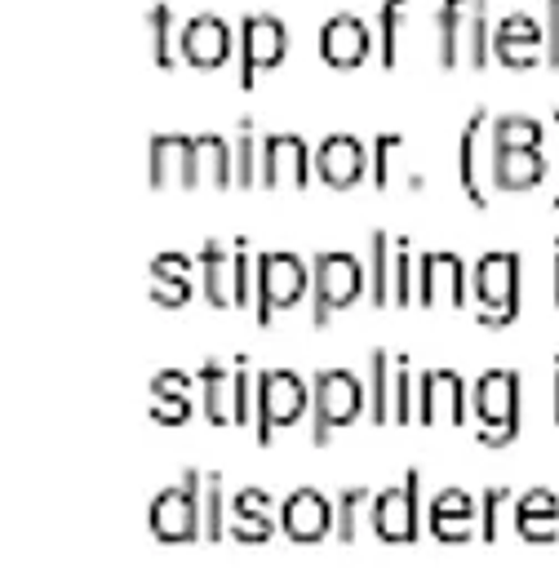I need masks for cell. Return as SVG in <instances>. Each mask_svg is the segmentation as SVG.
I'll return each instance as SVG.
<instances>
[{"mask_svg":"<svg viewBox=\"0 0 559 568\" xmlns=\"http://www.w3.org/2000/svg\"><path fill=\"white\" fill-rule=\"evenodd\" d=\"M435 62H439V71H484L492 62L488 0H439V9H435Z\"/></svg>","mask_w":559,"mask_h":568,"instance_id":"cell-1","label":"cell"},{"mask_svg":"<svg viewBox=\"0 0 559 568\" xmlns=\"http://www.w3.org/2000/svg\"><path fill=\"white\" fill-rule=\"evenodd\" d=\"M200 293L217 311H244L253 302V266L248 240H204L200 244Z\"/></svg>","mask_w":559,"mask_h":568,"instance_id":"cell-2","label":"cell"},{"mask_svg":"<svg viewBox=\"0 0 559 568\" xmlns=\"http://www.w3.org/2000/svg\"><path fill=\"white\" fill-rule=\"evenodd\" d=\"M359 297H368V271L346 248H319L311 253V324L328 328L333 315L350 311Z\"/></svg>","mask_w":559,"mask_h":568,"instance_id":"cell-3","label":"cell"},{"mask_svg":"<svg viewBox=\"0 0 559 568\" xmlns=\"http://www.w3.org/2000/svg\"><path fill=\"white\" fill-rule=\"evenodd\" d=\"M519 253L510 248H488L470 266V306L475 324L484 328H506L519 320Z\"/></svg>","mask_w":559,"mask_h":568,"instance_id":"cell-4","label":"cell"},{"mask_svg":"<svg viewBox=\"0 0 559 568\" xmlns=\"http://www.w3.org/2000/svg\"><path fill=\"white\" fill-rule=\"evenodd\" d=\"M368 413V386L350 368H319L311 377V444H333L337 430Z\"/></svg>","mask_w":559,"mask_h":568,"instance_id":"cell-5","label":"cell"},{"mask_svg":"<svg viewBox=\"0 0 559 568\" xmlns=\"http://www.w3.org/2000/svg\"><path fill=\"white\" fill-rule=\"evenodd\" d=\"M311 408V386L293 368H262L253 377V439L271 448V439L297 426Z\"/></svg>","mask_w":559,"mask_h":568,"instance_id":"cell-6","label":"cell"},{"mask_svg":"<svg viewBox=\"0 0 559 568\" xmlns=\"http://www.w3.org/2000/svg\"><path fill=\"white\" fill-rule=\"evenodd\" d=\"M470 417L479 422L475 439L484 448H506L519 435V373L484 368L470 382Z\"/></svg>","mask_w":559,"mask_h":568,"instance_id":"cell-7","label":"cell"},{"mask_svg":"<svg viewBox=\"0 0 559 568\" xmlns=\"http://www.w3.org/2000/svg\"><path fill=\"white\" fill-rule=\"evenodd\" d=\"M200 501H204V475L195 466H186L177 475V484L160 488L146 506V528L160 546H186V541H200L204 537V515H200Z\"/></svg>","mask_w":559,"mask_h":568,"instance_id":"cell-8","label":"cell"},{"mask_svg":"<svg viewBox=\"0 0 559 568\" xmlns=\"http://www.w3.org/2000/svg\"><path fill=\"white\" fill-rule=\"evenodd\" d=\"M284 58H288V22L266 9L244 13L235 31V84L253 93L262 75L284 67Z\"/></svg>","mask_w":559,"mask_h":568,"instance_id":"cell-9","label":"cell"},{"mask_svg":"<svg viewBox=\"0 0 559 568\" xmlns=\"http://www.w3.org/2000/svg\"><path fill=\"white\" fill-rule=\"evenodd\" d=\"M311 288V271L297 253L288 248H266L257 253V266H253V320L257 328H271L280 311L297 306Z\"/></svg>","mask_w":559,"mask_h":568,"instance_id":"cell-10","label":"cell"},{"mask_svg":"<svg viewBox=\"0 0 559 568\" xmlns=\"http://www.w3.org/2000/svg\"><path fill=\"white\" fill-rule=\"evenodd\" d=\"M200 413L209 426H253V373L244 359L226 368L222 359L200 364Z\"/></svg>","mask_w":559,"mask_h":568,"instance_id":"cell-11","label":"cell"},{"mask_svg":"<svg viewBox=\"0 0 559 568\" xmlns=\"http://www.w3.org/2000/svg\"><path fill=\"white\" fill-rule=\"evenodd\" d=\"M368 528H373L377 541H390V546L417 541V532H421V475L417 470H408L399 484L373 493Z\"/></svg>","mask_w":559,"mask_h":568,"instance_id":"cell-12","label":"cell"},{"mask_svg":"<svg viewBox=\"0 0 559 568\" xmlns=\"http://www.w3.org/2000/svg\"><path fill=\"white\" fill-rule=\"evenodd\" d=\"M315 178V151L297 133H262V160H257V186H297L306 191Z\"/></svg>","mask_w":559,"mask_h":568,"instance_id":"cell-13","label":"cell"},{"mask_svg":"<svg viewBox=\"0 0 559 568\" xmlns=\"http://www.w3.org/2000/svg\"><path fill=\"white\" fill-rule=\"evenodd\" d=\"M492 62H501L506 71L546 67V22L510 9L501 22H492Z\"/></svg>","mask_w":559,"mask_h":568,"instance_id":"cell-14","label":"cell"},{"mask_svg":"<svg viewBox=\"0 0 559 568\" xmlns=\"http://www.w3.org/2000/svg\"><path fill=\"white\" fill-rule=\"evenodd\" d=\"M417 306H470V266L461 253H417Z\"/></svg>","mask_w":559,"mask_h":568,"instance_id":"cell-15","label":"cell"},{"mask_svg":"<svg viewBox=\"0 0 559 568\" xmlns=\"http://www.w3.org/2000/svg\"><path fill=\"white\" fill-rule=\"evenodd\" d=\"M235 53V31L222 13H191L177 31V58L195 71H217Z\"/></svg>","mask_w":559,"mask_h":568,"instance_id":"cell-16","label":"cell"},{"mask_svg":"<svg viewBox=\"0 0 559 568\" xmlns=\"http://www.w3.org/2000/svg\"><path fill=\"white\" fill-rule=\"evenodd\" d=\"M444 417L448 426H461L470 417V386L461 382L457 368H421L417 373V422L435 426Z\"/></svg>","mask_w":559,"mask_h":568,"instance_id":"cell-17","label":"cell"},{"mask_svg":"<svg viewBox=\"0 0 559 568\" xmlns=\"http://www.w3.org/2000/svg\"><path fill=\"white\" fill-rule=\"evenodd\" d=\"M315 49L324 58V67L333 71H355L364 67V58L373 53V31L359 13H328L319 22V36H315Z\"/></svg>","mask_w":559,"mask_h":568,"instance_id":"cell-18","label":"cell"},{"mask_svg":"<svg viewBox=\"0 0 559 568\" xmlns=\"http://www.w3.org/2000/svg\"><path fill=\"white\" fill-rule=\"evenodd\" d=\"M550 173V160L541 146H524V142H492L488 138V182L497 191H532L541 186Z\"/></svg>","mask_w":559,"mask_h":568,"instance_id":"cell-19","label":"cell"},{"mask_svg":"<svg viewBox=\"0 0 559 568\" xmlns=\"http://www.w3.org/2000/svg\"><path fill=\"white\" fill-rule=\"evenodd\" d=\"M146 182L151 191L186 186L195 191V133H155L146 146Z\"/></svg>","mask_w":559,"mask_h":568,"instance_id":"cell-20","label":"cell"},{"mask_svg":"<svg viewBox=\"0 0 559 568\" xmlns=\"http://www.w3.org/2000/svg\"><path fill=\"white\" fill-rule=\"evenodd\" d=\"M333 519H337V506L319 493V488H293L284 501H280V532L297 546H315L333 532Z\"/></svg>","mask_w":559,"mask_h":568,"instance_id":"cell-21","label":"cell"},{"mask_svg":"<svg viewBox=\"0 0 559 568\" xmlns=\"http://www.w3.org/2000/svg\"><path fill=\"white\" fill-rule=\"evenodd\" d=\"M315 178L333 191H350L368 178V146L355 133H328L315 146Z\"/></svg>","mask_w":559,"mask_h":568,"instance_id":"cell-22","label":"cell"},{"mask_svg":"<svg viewBox=\"0 0 559 568\" xmlns=\"http://www.w3.org/2000/svg\"><path fill=\"white\" fill-rule=\"evenodd\" d=\"M280 532V515L271 506L266 488H240L231 497V519H226V537L244 541V546H262Z\"/></svg>","mask_w":559,"mask_h":568,"instance_id":"cell-23","label":"cell"},{"mask_svg":"<svg viewBox=\"0 0 559 568\" xmlns=\"http://www.w3.org/2000/svg\"><path fill=\"white\" fill-rule=\"evenodd\" d=\"M475 515H479V506H475V497H470L466 488H444V493H435V501H430L426 528H430L435 541H444V546H461V541L479 537Z\"/></svg>","mask_w":559,"mask_h":568,"instance_id":"cell-24","label":"cell"},{"mask_svg":"<svg viewBox=\"0 0 559 568\" xmlns=\"http://www.w3.org/2000/svg\"><path fill=\"white\" fill-rule=\"evenodd\" d=\"M510 524L528 546L559 541V497L550 488H528L510 501Z\"/></svg>","mask_w":559,"mask_h":568,"instance_id":"cell-25","label":"cell"},{"mask_svg":"<svg viewBox=\"0 0 559 568\" xmlns=\"http://www.w3.org/2000/svg\"><path fill=\"white\" fill-rule=\"evenodd\" d=\"M191 373L182 368H160L151 382H146V408H151V422L160 426H182L191 413H195V399H191Z\"/></svg>","mask_w":559,"mask_h":568,"instance_id":"cell-26","label":"cell"},{"mask_svg":"<svg viewBox=\"0 0 559 568\" xmlns=\"http://www.w3.org/2000/svg\"><path fill=\"white\" fill-rule=\"evenodd\" d=\"M191 257L186 253H155L151 266H146V293L155 306L173 311V306H186L191 293H195V280H191Z\"/></svg>","mask_w":559,"mask_h":568,"instance_id":"cell-27","label":"cell"},{"mask_svg":"<svg viewBox=\"0 0 559 568\" xmlns=\"http://www.w3.org/2000/svg\"><path fill=\"white\" fill-rule=\"evenodd\" d=\"M484 129H488V111L475 106V111L466 115L461 133H457V186H461V195H466L475 209H488V191H484V182H479V138H484Z\"/></svg>","mask_w":559,"mask_h":568,"instance_id":"cell-28","label":"cell"},{"mask_svg":"<svg viewBox=\"0 0 559 568\" xmlns=\"http://www.w3.org/2000/svg\"><path fill=\"white\" fill-rule=\"evenodd\" d=\"M195 182L200 186H213V191H231L235 186L231 138H222V133H195Z\"/></svg>","mask_w":559,"mask_h":568,"instance_id":"cell-29","label":"cell"},{"mask_svg":"<svg viewBox=\"0 0 559 568\" xmlns=\"http://www.w3.org/2000/svg\"><path fill=\"white\" fill-rule=\"evenodd\" d=\"M390 377H395V351L386 346H373L368 351V422L373 426H386L390 422Z\"/></svg>","mask_w":559,"mask_h":568,"instance_id":"cell-30","label":"cell"},{"mask_svg":"<svg viewBox=\"0 0 559 568\" xmlns=\"http://www.w3.org/2000/svg\"><path fill=\"white\" fill-rule=\"evenodd\" d=\"M390 253H395V240L386 231H368V306L382 311L390 306Z\"/></svg>","mask_w":559,"mask_h":568,"instance_id":"cell-31","label":"cell"},{"mask_svg":"<svg viewBox=\"0 0 559 568\" xmlns=\"http://www.w3.org/2000/svg\"><path fill=\"white\" fill-rule=\"evenodd\" d=\"M417 253H413V240L408 235H395V253H390V306L408 311L417 302Z\"/></svg>","mask_w":559,"mask_h":568,"instance_id":"cell-32","label":"cell"},{"mask_svg":"<svg viewBox=\"0 0 559 568\" xmlns=\"http://www.w3.org/2000/svg\"><path fill=\"white\" fill-rule=\"evenodd\" d=\"M200 515H204V541H226V519H231V497H226V479L217 470H204V501H200Z\"/></svg>","mask_w":559,"mask_h":568,"instance_id":"cell-33","label":"cell"},{"mask_svg":"<svg viewBox=\"0 0 559 568\" xmlns=\"http://www.w3.org/2000/svg\"><path fill=\"white\" fill-rule=\"evenodd\" d=\"M231 155H235V191H248V186H257L262 138L253 133V120H248V115L235 124V138H231Z\"/></svg>","mask_w":559,"mask_h":568,"instance_id":"cell-34","label":"cell"},{"mask_svg":"<svg viewBox=\"0 0 559 568\" xmlns=\"http://www.w3.org/2000/svg\"><path fill=\"white\" fill-rule=\"evenodd\" d=\"M408 13V0H382L377 4V67L395 71L399 62V22Z\"/></svg>","mask_w":559,"mask_h":568,"instance_id":"cell-35","label":"cell"},{"mask_svg":"<svg viewBox=\"0 0 559 568\" xmlns=\"http://www.w3.org/2000/svg\"><path fill=\"white\" fill-rule=\"evenodd\" d=\"M368 501H373V488H364V484H355V488H342L337 493V519H333V537L342 541V546H350L355 541V532H359V519H368Z\"/></svg>","mask_w":559,"mask_h":568,"instance_id":"cell-36","label":"cell"},{"mask_svg":"<svg viewBox=\"0 0 559 568\" xmlns=\"http://www.w3.org/2000/svg\"><path fill=\"white\" fill-rule=\"evenodd\" d=\"M173 9L164 0H155L146 9V44H151V67L155 71H173Z\"/></svg>","mask_w":559,"mask_h":568,"instance_id":"cell-37","label":"cell"},{"mask_svg":"<svg viewBox=\"0 0 559 568\" xmlns=\"http://www.w3.org/2000/svg\"><path fill=\"white\" fill-rule=\"evenodd\" d=\"M413 359L408 355H395V377H390V422L399 426H413L417 417V386H413Z\"/></svg>","mask_w":559,"mask_h":568,"instance_id":"cell-38","label":"cell"},{"mask_svg":"<svg viewBox=\"0 0 559 568\" xmlns=\"http://www.w3.org/2000/svg\"><path fill=\"white\" fill-rule=\"evenodd\" d=\"M488 138H492V142L541 146V142H546V124L532 120V115H497V120H488Z\"/></svg>","mask_w":559,"mask_h":568,"instance_id":"cell-39","label":"cell"},{"mask_svg":"<svg viewBox=\"0 0 559 568\" xmlns=\"http://www.w3.org/2000/svg\"><path fill=\"white\" fill-rule=\"evenodd\" d=\"M515 501V493L506 484L497 488H484V501H479V537L484 541H497V524H501V510Z\"/></svg>","mask_w":559,"mask_h":568,"instance_id":"cell-40","label":"cell"},{"mask_svg":"<svg viewBox=\"0 0 559 568\" xmlns=\"http://www.w3.org/2000/svg\"><path fill=\"white\" fill-rule=\"evenodd\" d=\"M404 146V133H377V142H373V160H368V182L377 186V191H386V182H390V155Z\"/></svg>","mask_w":559,"mask_h":568,"instance_id":"cell-41","label":"cell"},{"mask_svg":"<svg viewBox=\"0 0 559 568\" xmlns=\"http://www.w3.org/2000/svg\"><path fill=\"white\" fill-rule=\"evenodd\" d=\"M546 71H559V0H546Z\"/></svg>","mask_w":559,"mask_h":568,"instance_id":"cell-42","label":"cell"},{"mask_svg":"<svg viewBox=\"0 0 559 568\" xmlns=\"http://www.w3.org/2000/svg\"><path fill=\"white\" fill-rule=\"evenodd\" d=\"M550 417L559 426V355H555V373H550Z\"/></svg>","mask_w":559,"mask_h":568,"instance_id":"cell-43","label":"cell"},{"mask_svg":"<svg viewBox=\"0 0 559 568\" xmlns=\"http://www.w3.org/2000/svg\"><path fill=\"white\" fill-rule=\"evenodd\" d=\"M550 302L559 306V240H555V257H550Z\"/></svg>","mask_w":559,"mask_h":568,"instance_id":"cell-44","label":"cell"},{"mask_svg":"<svg viewBox=\"0 0 559 568\" xmlns=\"http://www.w3.org/2000/svg\"><path fill=\"white\" fill-rule=\"evenodd\" d=\"M555 133H559V111H555ZM550 209H559V182H555V195H550Z\"/></svg>","mask_w":559,"mask_h":568,"instance_id":"cell-45","label":"cell"}]
</instances>
